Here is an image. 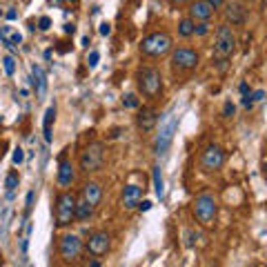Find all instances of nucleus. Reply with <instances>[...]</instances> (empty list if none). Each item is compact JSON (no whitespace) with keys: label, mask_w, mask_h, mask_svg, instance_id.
Masks as SVG:
<instances>
[{"label":"nucleus","mask_w":267,"mask_h":267,"mask_svg":"<svg viewBox=\"0 0 267 267\" xmlns=\"http://www.w3.org/2000/svg\"><path fill=\"white\" fill-rule=\"evenodd\" d=\"M263 96H265V92H263V89H259V92L252 94V100H254V103H259V100H263Z\"/></svg>","instance_id":"nucleus-37"},{"label":"nucleus","mask_w":267,"mask_h":267,"mask_svg":"<svg viewBox=\"0 0 267 267\" xmlns=\"http://www.w3.org/2000/svg\"><path fill=\"white\" fill-rule=\"evenodd\" d=\"M238 89H241V94H243V96H247V94H252V89H250V85H247V83H241V85H238Z\"/></svg>","instance_id":"nucleus-36"},{"label":"nucleus","mask_w":267,"mask_h":267,"mask_svg":"<svg viewBox=\"0 0 267 267\" xmlns=\"http://www.w3.org/2000/svg\"><path fill=\"white\" fill-rule=\"evenodd\" d=\"M140 198H142V189L138 185H127L123 189V207L125 209H136L140 205Z\"/></svg>","instance_id":"nucleus-14"},{"label":"nucleus","mask_w":267,"mask_h":267,"mask_svg":"<svg viewBox=\"0 0 267 267\" xmlns=\"http://www.w3.org/2000/svg\"><path fill=\"white\" fill-rule=\"evenodd\" d=\"M83 200L85 203H89L92 207H96V205L103 200V187H100L98 183H85L83 185Z\"/></svg>","instance_id":"nucleus-15"},{"label":"nucleus","mask_w":267,"mask_h":267,"mask_svg":"<svg viewBox=\"0 0 267 267\" xmlns=\"http://www.w3.org/2000/svg\"><path fill=\"white\" fill-rule=\"evenodd\" d=\"M4 16H7V20H16V18H18V11H16V9H9Z\"/></svg>","instance_id":"nucleus-38"},{"label":"nucleus","mask_w":267,"mask_h":267,"mask_svg":"<svg viewBox=\"0 0 267 267\" xmlns=\"http://www.w3.org/2000/svg\"><path fill=\"white\" fill-rule=\"evenodd\" d=\"M2 67H4V74L13 76V71H16V60H13L11 56H4V58H2Z\"/></svg>","instance_id":"nucleus-24"},{"label":"nucleus","mask_w":267,"mask_h":267,"mask_svg":"<svg viewBox=\"0 0 267 267\" xmlns=\"http://www.w3.org/2000/svg\"><path fill=\"white\" fill-rule=\"evenodd\" d=\"M31 71H33V85H36V94H38V98H42L47 94V78H45V74H42V69L38 65H33L31 67Z\"/></svg>","instance_id":"nucleus-18"},{"label":"nucleus","mask_w":267,"mask_h":267,"mask_svg":"<svg viewBox=\"0 0 267 267\" xmlns=\"http://www.w3.org/2000/svg\"><path fill=\"white\" fill-rule=\"evenodd\" d=\"M49 2H51V4H60V2H63V0H49Z\"/></svg>","instance_id":"nucleus-43"},{"label":"nucleus","mask_w":267,"mask_h":267,"mask_svg":"<svg viewBox=\"0 0 267 267\" xmlns=\"http://www.w3.org/2000/svg\"><path fill=\"white\" fill-rule=\"evenodd\" d=\"M87 267H103V265H100L98 261H89V265H87Z\"/></svg>","instance_id":"nucleus-41"},{"label":"nucleus","mask_w":267,"mask_h":267,"mask_svg":"<svg viewBox=\"0 0 267 267\" xmlns=\"http://www.w3.org/2000/svg\"><path fill=\"white\" fill-rule=\"evenodd\" d=\"M49 27H51V18L49 16H42L40 20H38V29H40V31H47Z\"/></svg>","instance_id":"nucleus-27"},{"label":"nucleus","mask_w":267,"mask_h":267,"mask_svg":"<svg viewBox=\"0 0 267 267\" xmlns=\"http://www.w3.org/2000/svg\"><path fill=\"white\" fill-rule=\"evenodd\" d=\"M171 2H176V4H185V2H189V0H171Z\"/></svg>","instance_id":"nucleus-42"},{"label":"nucleus","mask_w":267,"mask_h":267,"mask_svg":"<svg viewBox=\"0 0 267 267\" xmlns=\"http://www.w3.org/2000/svg\"><path fill=\"white\" fill-rule=\"evenodd\" d=\"M243 107H245V109H252V107H254V100H252V94L243 96Z\"/></svg>","instance_id":"nucleus-34"},{"label":"nucleus","mask_w":267,"mask_h":267,"mask_svg":"<svg viewBox=\"0 0 267 267\" xmlns=\"http://www.w3.org/2000/svg\"><path fill=\"white\" fill-rule=\"evenodd\" d=\"M20 42H22V36H20V33H11V38H9V47H11V49H13V47H16V45H20Z\"/></svg>","instance_id":"nucleus-32"},{"label":"nucleus","mask_w":267,"mask_h":267,"mask_svg":"<svg viewBox=\"0 0 267 267\" xmlns=\"http://www.w3.org/2000/svg\"><path fill=\"white\" fill-rule=\"evenodd\" d=\"M109 247H112V236H109L107 232L92 234L87 241V252L92 256H105L109 252Z\"/></svg>","instance_id":"nucleus-10"},{"label":"nucleus","mask_w":267,"mask_h":267,"mask_svg":"<svg viewBox=\"0 0 267 267\" xmlns=\"http://www.w3.org/2000/svg\"><path fill=\"white\" fill-rule=\"evenodd\" d=\"M56 118V107H49L45 112V121H42V134H45V140L51 142V125H54Z\"/></svg>","instance_id":"nucleus-20"},{"label":"nucleus","mask_w":267,"mask_h":267,"mask_svg":"<svg viewBox=\"0 0 267 267\" xmlns=\"http://www.w3.org/2000/svg\"><path fill=\"white\" fill-rule=\"evenodd\" d=\"M33 198H36V192L31 189V192L27 194V200H25V212H27V214H29V212H31V207H33Z\"/></svg>","instance_id":"nucleus-29"},{"label":"nucleus","mask_w":267,"mask_h":267,"mask_svg":"<svg viewBox=\"0 0 267 267\" xmlns=\"http://www.w3.org/2000/svg\"><path fill=\"white\" fill-rule=\"evenodd\" d=\"M98 60H100V54H98V51H92V54H89V58H87L89 69H94V67L98 65Z\"/></svg>","instance_id":"nucleus-28"},{"label":"nucleus","mask_w":267,"mask_h":267,"mask_svg":"<svg viewBox=\"0 0 267 267\" xmlns=\"http://www.w3.org/2000/svg\"><path fill=\"white\" fill-rule=\"evenodd\" d=\"M174 132H176V121L171 118V121L163 127V130H160L158 138H156V145H154L156 154H165L167 147H169V142H171V138H174Z\"/></svg>","instance_id":"nucleus-12"},{"label":"nucleus","mask_w":267,"mask_h":267,"mask_svg":"<svg viewBox=\"0 0 267 267\" xmlns=\"http://www.w3.org/2000/svg\"><path fill=\"white\" fill-rule=\"evenodd\" d=\"M58 254L63 259V263L71 265L80 259L83 254V241H80L76 234H65L63 238L58 241Z\"/></svg>","instance_id":"nucleus-7"},{"label":"nucleus","mask_w":267,"mask_h":267,"mask_svg":"<svg viewBox=\"0 0 267 267\" xmlns=\"http://www.w3.org/2000/svg\"><path fill=\"white\" fill-rule=\"evenodd\" d=\"M123 105H125L127 109H136L138 107V98L134 96V94H127V96L123 98Z\"/></svg>","instance_id":"nucleus-25"},{"label":"nucleus","mask_w":267,"mask_h":267,"mask_svg":"<svg viewBox=\"0 0 267 267\" xmlns=\"http://www.w3.org/2000/svg\"><path fill=\"white\" fill-rule=\"evenodd\" d=\"M178 36H183V38L194 36V20L192 18H183V20L178 22Z\"/></svg>","instance_id":"nucleus-21"},{"label":"nucleus","mask_w":267,"mask_h":267,"mask_svg":"<svg viewBox=\"0 0 267 267\" xmlns=\"http://www.w3.org/2000/svg\"><path fill=\"white\" fill-rule=\"evenodd\" d=\"M234 112H236V107H234L230 100H227L225 107H223V116H225V118H232V116H234Z\"/></svg>","instance_id":"nucleus-30"},{"label":"nucleus","mask_w":267,"mask_h":267,"mask_svg":"<svg viewBox=\"0 0 267 267\" xmlns=\"http://www.w3.org/2000/svg\"><path fill=\"white\" fill-rule=\"evenodd\" d=\"M223 163H225V151H223L218 145L205 147V151L200 154V167H203L205 171H216V169H221Z\"/></svg>","instance_id":"nucleus-9"},{"label":"nucleus","mask_w":267,"mask_h":267,"mask_svg":"<svg viewBox=\"0 0 267 267\" xmlns=\"http://www.w3.org/2000/svg\"><path fill=\"white\" fill-rule=\"evenodd\" d=\"M18 183H20V176H18V171H9L7 178H4V187H7V192H13V189L18 187Z\"/></svg>","instance_id":"nucleus-22"},{"label":"nucleus","mask_w":267,"mask_h":267,"mask_svg":"<svg viewBox=\"0 0 267 267\" xmlns=\"http://www.w3.org/2000/svg\"><path fill=\"white\" fill-rule=\"evenodd\" d=\"M92 214H94V207L89 203H85L83 198L80 200H76V221H89L92 218Z\"/></svg>","instance_id":"nucleus-19"},{"label":"nucleus","mask_w":267,"mask_h":267,"mask_svg":"<svg viewBox=\"0 0 267 267\" xmlns=\"http://www.w3.org/2000/svg\"><path fill=\"white\" fill-rule=\"evenodd\" d=\"M76 198L71 192H60L56 196V225L58 227H69L76 221Z\"/></svg>","instance_id":"nucleus-4"},{"label":"nucleus","mask_w":267,"mask_h":267,"mask_svg":"<svg viewBox=\"0 0 267 267\" xmlns=\"http://www.w3.org/2000/svg\"><path fill=\"white\" fill-rule=\"evenodd\" d=\"M154 189H156V196H163L165 187H163V176H160V167H154Z\"/></svg>","instance_id":"nucleus-23"},{"label":"nucleus","mask_w":267,"mask_h":267,"mask_svg":"<svg viewBox=\"0 0 267 267\" xmlns=\"http://www.w3.org/2000/svg\"><path fill=\"white\" fill-rule=\"evenodd\" d=\"M98 31H100V36H109V33H112V25H109V22H103Z\"/></svg>","instance_id":"nucleus-35"},{"label":"nucleus","mask_w":267,"mask_h":267,"mask_svg":"<svg viewBox=\"0 0 267 267\" xmlns=\"http://www.w3.org/2000/svg\"><path fill=\"white\" fill-rule=\"evenodd\" d=\"M205 2H207V4H209V7H212V9H214V11H216V9H221V7H223V4H225V0H205Z\"/></svg>","instance_id":"nucleus-33"},{"label":"nucleus","mask_w":267,"mask_h":267,"mask_svg":"<svg viewBox=\"0 0 267 267\" xmlns=\"http://www.w3.org/2000/svg\"><path fill=\"white\" fill-rule=\"evenodd\" d=\"M103 158H105V145L103 142H89L87 147L80 154V169L83 171H98L103 167Z\"/></svg>","instance_id":"nucleus-6"},{"label":"nucleus","mask_w":267,"mask_h":267,"mask_svg":"<svg viewBox=\"0 0 267 267\" xmlns=\"http://www.w3.org/2000/svg\"><path fill=\"white\" fill-rule=\"evenodd\" d=\"M171 36L167 31H154L149 36L142 38L140 42V54L149 56V58H163L171 51Z\"/></svg>","instance_id":"nucleus-2"},{"label":"nucleus","mask_w":267,"mask_h":267,"mask_svg":"<svg viewBox=\"0 0 267 267\" xmlns=\"http://www.w3.org/2000/svg\"><path fill=\"white\" fill-rule=\"evenodd\" d=\"M22 160H25V154H22V149L18 147V149H13V165H20Z\"/></svg>","instance_id":"nucleus-31"},{"label":"nucleus","mask_w":267,"mask_h":267,"mask_svg":"<svg viewBox=\"0 0 267 267\" xmlns=\"http://www.w3.org/2000/svg\"><path fill=\"white\" fill-rule=\"evenodd\" d=\"M67 2H78V0H67Z\"/></svg>","instance_id":"nucleus-44"},{"label":"nucleus","mask_w":267,"mask_h":267,"mask_svg":"<svg viewBox=\"0 0 267 267\" xmlns=\"http://www.w3.org/2000/svg\"><path fill=\"white\" fill-rule=\"evenodd\" d=\"M198 65V51L189 49V47H178L171 51V67L176 71H192Z\"/></svg>","instance_id":"nucleus-8"},{"label":"nucleus","mask_w":267,"mask_h":267,"mask_svg":"<svg viewBox=\"0 0 267 267\" xmlns=\"http://www.w3.org/2000/svg\"><path fill=\"white\" fill-rule=\"evenodd\" d=\"M194 216L203 227H212L218 216V205L212 194H200L194 200Z\"/></svg>","instance_id":"nucleus-3"},{"label":"nucleus","mask_w":267,"mask_h":267,"mask_svg":"<svg viewBox=\"0 0 267 267\" xmlns=\"http://www.w3.org/2000/svg\"><path fill=\"white\" fill-rule=\"evenodd\" d=\"M65 33H74V25H65Z\"/></svg>","instance_id":"nucleus-40"},{"label":"nucleus","mask_w":267,"mask_h":267,"mask_svg":"<svg viewBox=\"0 0 267 267\" xmlns=\"http://www.w3.org/2000/svg\"><path fill=\"white\" fill-rule=\"evenodd\" d=\"M207 31H209L207 22H194V33H196V36H205Z\"/></svg>","instance_id":"nucleus-26"},{"label":"nucleus","mask_w":267,"mask_h":267,"mask_svg":"<svg viewBox=\"0 0 267 267\" xmlns=\"http://www.w3.org/2000/svg\"><path fill=\"white\" fill-rule=\"evenodd\" d=\"M76 180V171H74V165L69 160H63L58 167V185L60 187H71V183Z\"/></svg>","instance_id":"nucleus-16"},{"label":"nucleus","mask_w":267,"mask_h":267,"mask_svg":"<svg viewBox=\"0 0 267 267\" xmlns=\"http://www.w3.org/2000/svg\"><path fill=\"white\" fill-rule=\"evenodd\" d=\"M234 47H236V36H234L230 25H221L216 29V40H214V54L216 58L227 60L234 54Z\"/></svg>","instance_id":"nucleus-5"},{"label":"nucleus","mask_w":267,"mask_h":267,"mask_svg":"<svg viewBox=\"0 0 267 267\" xmlns=\"http://www.w3.org/2000/svg\"><path fill=\"white\" fill-rule=\"evenodd\" d=\"M0 16H2V9H0Z\"/></svg>","instance_id":"nucleus-45"},{"label":"nucleus","mask_w":267,"mask_h":267,"mask_svg":"<svg viewBox=\"0 0 267 267\" xmlns=\"http://www.w3.org/2000/svg\"><path fill=\"white\" fill-rule=\"evenodd\" d=\"M225 18H227V22H232V25H243V22H245V9H243V4H238V2L227 4Z\"/></svg>","instance_id":"nucleus-17"},{"label":"nucleus","mask_w":267,"mask_h":267,"mask_svg":"<svg viewBox=\"0 0 267 267\" xmlns=\"http://www.w3.org/2000/svg\"><path fill=\"white\" fill-rule=\"evenodd\" d=\"M138 207H140L142 212H147V209H151V200H142V205H138Z\"/></svg>","instance_id":"nucleus-39"},{"label":"nucleus","mask_w":267,"mask_h":267,"mask_svg":"<svg viewBox=\"0 0 267 267\" xmlns=\"http://www.w3.org/2000/svg\"><path fill=\"white\" fill-rule=\"evenodd\" d=\"M138 92L149 100H156L163 94V76L156 67H142L138 71Z\"/></svg>","instance_id":"nucleus-1"},{"label":"nucleus","mask_w":267,"mask_h":267,"mask_svg":"<svg viewBox=\"0 0 267 267\" xmlns=\"http://www.w3.org/2000/svg\"><path fill=\"white\" fill-rule=\"evenodd\" d=\"M156 123H158V114H156L154 109L142 107L140 112H138L136 125H138V130H140V132H151L156 127Z\"/></svg>","instance_id":"nucleus-13"},{"label":"nucleus","mask_w":267,"mask_h":267,"mask_svg":"<svg viewBox=\"0 0 267 267\" xmlns=\"http://www.w3.org/2000/svg\"><path fill=\"white\" fill-rule=\"evenodd\" d=\"M212 16H214V9L209 7L205 0H194V2L189 4V18H192L194 22H207Z\"/></svg>","instance_id":"nucleus-11"}]
</instances>
